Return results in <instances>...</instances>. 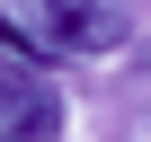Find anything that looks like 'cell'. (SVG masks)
I'll list each match as a JSON object with an SVG mask.
<instances>
[{
    "label": "cell",
    "mask_w": 151,
    "mask_h": 142,
    "mask_svg": "<svg viewBox=\"0 0 151 142\" xmlns=\"http://www.w3.org/2000/svg\"><path fill=\"white\" fill-rule=\"evenodd\" d=\"M9 18L45 53H116L133 36V9L124 0H9Z\"/></svg>",
    "instance_id": "1"
},
{
    "label": "cell",
    "mask_w": 151,
    "mask_h": 142,
    "mask_svg": "<svg viewBox=\"0 0 151 142\" xmlns=\"http://www.w3.org/2000/svg\"><path fill=\"white\" fill-rule=\"evenodd\" d=\"M45 133H62V98L45 62H9L0 71V142H45Z\"/></svg>",
    "instance_id": "2"
}]
</instances>
